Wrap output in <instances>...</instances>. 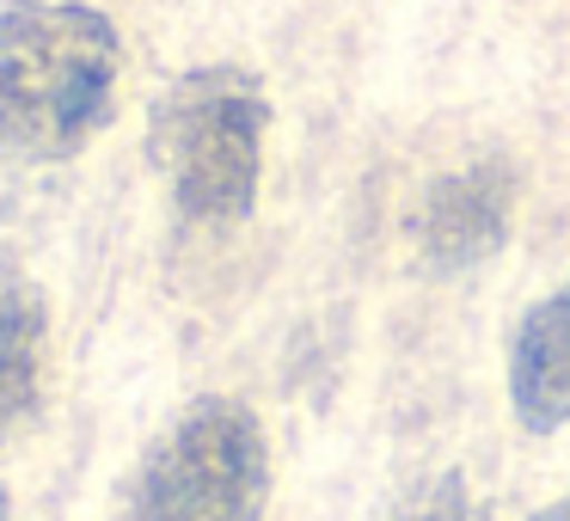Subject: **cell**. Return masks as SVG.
<instances>
[{"mask_svg": "<svg viewBox=\"0 0 570 521\" xmlns=\"http://www.w3.org/2000/svg\"><path fill=\"white\" fill-rule=\"evenodd\" d=\"M124 38L99 7L19 0L0 13V160H75L117 111Z\"/></svg>", "mask_w": 570, "mask_h": 521, "instance_id": "6da1fadb", "label": "cell"}, {"mask_svg": "<svg viewBox=\"0 0 570 521\" xmlns=\"http://www.w3.org/2000/svg\"><path fill=\"white\" fill-rule=\"evenodd\" d=\"M0 521H7V491H0Z\"/></svg>", "mask_w": 570, "mask_h": 521, "instance_id": "9c48e42d", "label": "cell"}, {"mask_svg": "<svg viewBox=\"0 0 570 521\" xmlns=\"http://www.w3.org/2000/svg\"><path fill=\"white\" fill-rule=\"evenodd\" d=\"M509 215H515V173L503 160H472L423 190L411 234L430 271H466L503 246Z\"/></svg>", "mask_w": 570, "mask_h": 521, "instance_id": "277c9868", "label": "cell"}, {"mask_svg": "<svg viewBox=\"0 0 570 521\" xmlns=\"http://www.w3.org/2000/svg\"><path fill=\"white\" fill-rule=\"evenodd\" d=\"M264 129H271L264 80L234 62L190 68L154 99L148 148L166 173L173 209L190 227L227 234L252 215L264 178Z\"/></svg>", "mask_w": 570, "mask_h": 521, "instance_id": "7a4b0ae2", "label": "cell"}, {"mask_svg": "<svg viewBox=\"0 0 570 521\" xmlns=\"http://www.w3.org/2000/svg\"><path fill=\"white\" fill-rule=\"evenodd\" d=\"M533 521H570V491L558 497V503H546V509H540V515H533Z\"/></svg>", "mask_w": 570, "mask_h": 521, "instance_id": "ba28073f", "label": "cell"}, {"mask_svg": "<svg viewBox=\"0 0 570 521\" xmlns=\"http://www.w3.org/2000/svg\"><path fill=\"white\" fill-rule=\"evenodd\" d=\"M271 442L252 405L209 393L185 405L129 472L117 521H264Z\"/></svg>", "mask_w": 570, "mask_h": 521, "instance_id": "3957f363", "label": "cell"}, {"mask_svg": "<svg viewBox=\"0 0 570 521\" xmlns=\"http://www.w3.org/2000/svg\"><path fill=\"white\" fill-rule=\"evenodd\" d=\"M509 405L528 435L570 423V276L521 313L509 337Z\"/></svg>", "mask_w": 570, "mask_h": 521, "instance_id": "5b68a950", "label": "cell"}, {"mask_svg": "<svg viewBox=\"0 0 570 521\" xmlns=\"http://www.w3.org/2000/svg\"><path fill=\"white\" fill-rule=\"evenodd\" d=\"M43 337H50L43 295L19 276H0V442L31 423L43 399Z\"/></svg>", "mask_w": 570, "mask_h": 521, "instance_id": "8992f818", "label": "cell"}, {"mask_svg": "<svg viewBox=\"0 0 570 521\" xmlns=\"http://www.w3.org/2000/svg\"><path fill=\"white\" fill-rule=\"evenodd\" d=\"M386 521H484L479 503H472L466 479L460 472H442V479L417 484V491H405L393 509H386Z\"/></svg>", "mask_w": 570, "mask_h": 521, "instance_id": "52a82bcc", "label": "cell"}]
</instances>
